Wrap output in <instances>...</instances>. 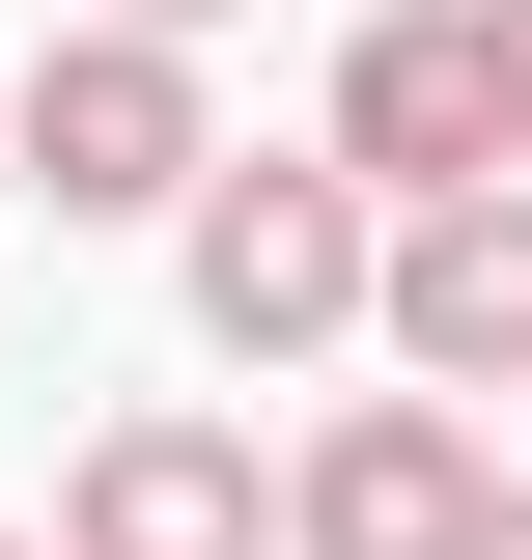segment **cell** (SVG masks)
I'll use <instances>...</instances> for the list:
<instances>
[{
  "mask_svg": "<svg viewBox=\"0 0 532 560\" xmlns=\"http://www.w3.org/2000/svg\"><path fill=\"white\" fill-rule=\"evenodd\" d=\"M169 253H197V337H224V364H336V337H365L393 197H365L336 140H224L197 197H169Z\"/></svg>",
  "mask_w": 532,
  "mask_h": 560,
  "instance_id": "6da1fadb",
  "label": "cell"
},
{
  "mask_svg": "<svg viewBox=\"0 0 532 560\" xmlns=\"http://www.w3.org/2000/svg\"><path fill=\"white\" fill-rule=\"evenodd\" d=\"M0 168H28L57 224H169V197L224 168V113H197V28H113V0H84L57 57H0Z\"/></svg>",
  "mask_w": 532,
  "mask_h": 560,
  "instance_id": "7a4b0ae2",
  "label": "cell"
},
{
  "mask_svg": "<svg viewBox=\"0 0 532 560\" xmlns=\"http://www.w3.org/2000/svg\"><path fill=\"white\" fill-rule=\"evenodd\" d=\"M336 168H365V197H476V168H532V140H505V57H476V0H365V28H336Z\"/></svg>",
  "mask_w": 532,
  "mask_h": 560,
  "instance_id": "3957f363",
  "label": "cell"
},
{
  "mask_svg": "<svg viewBox=\"0 0 532 560\" xmlns=\"http://www.w3.org/2000/svg\"><path fill=\"white\" fill-rule=\"evenodd\" d=\"M57 560H280V448H253V420H197V393L84 420V477H57Z\"/></svg>",
  "mask_w": 532,
  "mask_h": 560,
  "instance_id": "277c9868",
  "label": "cell"
},
{
  "mask_svg": "<svg viewBox=\"0 0 532 560\" xmlns=\"http://www.w3.org/2000/svg\"><path fill=\"white\" fill-rule=\"evenodd\" d=\"M365 337H393V393H532V168H476L365 253Z\"/></svg>",
  "mask_w": 532,
  "mask_h": 560,
  "instance_id": "5b68a950",
  "label": "cell"
},
{
  "mask_svg": "<svg viewBox=\"0 0 532 560\" xmlns=\"http://www.w3.org/2000/svg\"><path fill=\"white\" fill-rule=\"evenodd\" d=\"M476 477H505V448H476V393H336L309 448H280V560H449Z\"/></svg>",
  "mask_w": 532,
  "mask_h": 560,
  "instance_id": "8992f818",
  "label": "cell"
},
{
  "mask_svg": "<svg viewBox=\"0 0 532 560\" xmlns=\"http://www.w3.org/2000/svg\"><path fill=\"white\" fill-rule=\"evenodd\" d=\"M449 560H532V477H476V504H449Z\"/></svg>",
  "mask_w": 532,
  "mask_h": 560,
  "instance_id": "52a82bcc",
  "label": "cell"
},
{
  "mask_svg": "<svg viewBox=\"0 0 532 560\" xmlns=\"http://www.w3.org/2000/svg\"><path fill=\"white\" fill-rule=\"evenodd\" d=\"M476 57H505V140H532V0H476Z\"/></svg>",
  "mask_w": 532,
  "mask_h": 560,
  "instance_id": "ba28073f",
  "label": "cell"
},
{
  "mask_svg": "<svg viewBox=\"0 0 532 560\" xmlns=\"http://www.w3.org/2000/svg\"><path fill=\"white\" fill-rule=\"evenodd\" d=\"M113 28H224V0H113Z\"/></svg>",
  "mask_w": 532,
  "mask_h": 560,
  "instance_id": "9c48e42d",
  "label": "cell"
},
{
  "mask_svg": "<svg viewBox=\"0 0 532 560\" xmlns=\"http://www.w3.org/2000/svg\"><path fill=\"white\" fill-rule=\"evenodd\" d=\"M0 560H57V533H0Z\"/></svg>",
  "mask_w": 532,
  "mask_h": 560,
  "instance_id": "30bf717a",
  "label": "cell"
},
{
  "mask_svg": "<svg viewBox=\"0 0 532 560\" xmlns=\"http://www.w3.org/2000/svg\"><path fill=\"white\" fill-rule=\"evenodd\" d=\"M0 197H28V168H0Z\"/></svg>",
  "mask_w": 532,
  "mask_h": 560,
  "instance_id": "8fae6325",
  "label": "cell"
}]
</instances>
